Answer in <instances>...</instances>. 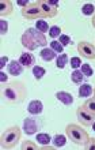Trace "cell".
I'll return each mask as SVG.
<instances>
[{
  "instance_id": "cell-1",
  "label": "cell",
  "mask_w": 95,
  "mask_h": 150,
  "mask_svg": "<svg viewBox=\"0 0 95 150\" xmlns=\"http://www.w3.org/2000/svg\"><path fill=\"white\" fill-rule=\"evenodd\" d=\"M1 94L11 104L23 103L24 98L27 97V89L24 86V83L20 81H10L7 83V86L3 87Z\"/></svg>"
},
{
  "instance_id": "cell-2",
  "label": "cell",
  "mask_w": 95,
  "mask_h": 150,
  "mask_svg": "<svg viewBox=\"0 0 95 150\" xmlns=\"http://www.w3.org/2000/svg\"><path fill=\"white\" fill-rule=\"evenodd\" d=\"M20 42H22V45L26 49L34 51L38 47H45L48 44V41L44 33L38 32L36 28H29L26 29V32L20 37Z\"/></svg>"
},
{
  "instance_id": "cell-3",
  "label": "cell",
  "mask_w": 95,
  "mask_h": 150,
  "mask_svg": "<svg viewBox=\"0 0 95 150\" xmlns=\"http://www.w3.org/2000/svg\"><path fill=\"white\" fill-rule=\"evenodd\" d=\"M65 134L69 138V141H72L76 145H80V146H84L90 139L87 131L82 128L80 126H78V124H73V123H71V124H68L65 127Z\"/></svg>"
},
{
  "instance_id": "cell-4",
  "label": "cell",
  "mask_w": 95,
  "mask_h": 150,
  "mask_svg": "<svg viewBox=\"0 0 95 150\" xmlns=\"http://www.w3.org/2000/svg\"><path fill=\"white\" fill-rule=\"evenodd\" d=\"M22 131L18 126H11L1 134V149H14L19 143Z\"/></svg>"
},
{
  "instance_id": "cell-5",
  "label": "cell",
  "mask_w": 95,
  "mask_h": 150,
  "mask_svg": "<svg viewBox=\"0 0 95 150\" xmlns=\"http://www.w3.org/2000/svg\"><path fill=\"white\" fill-rule=\"evenodd\" d=\"M22 16L24 19H29V21H38V19L46 18L44 11L41 10V6L38 1H31L27 7L23 8L22 10Z\"/></svg>"
},
{
  "instance_id": "cell-6",
  "label": "cell",
  "mask_w": 95,
  "mask_h": 150,
  "mask_svg": "<svg viewBox=\"0 0 95 150\" xmlns=\"http://www.w3.org/2000/svg\"><path fill=\"white\" fill-rule=\"evenodd\" d=\"M76 117H78L80 124H83L84 127H91L92 123L95 122V116L91 113V112H88L83 105L78 108V111H76Z\"/></svg>"
},
{
  "instance_id": "cell-7",
  "label": "cell",
  "mask_w": 95,
  "mask_h": 150,
  "mask_svg": "<svg viewBox=\"0 0 95 150\" xmlns=\"http://www.w3.org/2000/svg\"><path fill=\"white\" fill-rule=\"evenodd\" d=\"M78 52L88 60H95V47L91 42L80 41L78 42Z\"/></svg>"
},
{
  "instance_id": "cell-8",
  "label": "cell",
  "mask_w": 95,
  "mask_h": 150,
  "mask_svg": "<svg viewBox=\"0 0 95 150\" xmlns=\"http://www.w3.org/2000/svg\"><path fill=\"white\" fill-rule=\"evenodd\" d=\"M22 130L26 135H34L38 131V122L33 117H27L23 120V127Z\"/></svg>"
},
{
  "instance_id": "cell-9",
  "label": "cell",
  "mask_w": 95,
  "mask_h": 150,
  "mask_svg": "<svg viewBox=\"0 0 95 150\" xmlns=\"http://www.w3.org/2000/svg\"><path fill=\"white\" fill-rule=\"evenodd\" d=\"M19 63L23 66L24 68H30L36 66V57L30 52H23L19 56Z\"/></svg>"
},
{
  "instance_id": "cell-10",
  "label": "cell",
  "mask_w": 95,
  "mask_h": 150,
  "mask_svg": "<svg viewBox=\"0 0 95 150\" xmlns=\"http://www.w3.org/2000/svg\"><path fill=\"white\" fill-rule=\"evenodd\" d=\"M41 6V10L44 11L45 16L46 18H54L56 15H57V8H54L53 6H50V4L48 3V0H41V1H38Z\"/></svg>"
},
{
  "instance_id": "cell-11",
  "label": "cell",
  "mask_w": 95,
  "mask_h": 150,
  "mask_svg": "<svg viewBox=\"0 0 95 150\" xmlns=\"http://www.w3.org/2000/svg\"><path fill=\"white\" fill-rule=\"evenodd\" d=\"M24 67L19 63V60H11L10 64H8V74L14 75V76H18L23 72Z\"/></svg>"
},
{
  "instance_id": "cell-12",
  "label": "cell",
  "mask_w": 95,
  "mask_h": 150,
  "mask_svg": "<svg viewBox=\"0 0 95 150\" xmlns=\"http://www.w3.org/2000/svg\"><path fill=\"white\" fill-rule=\"evenodd\" d=\"M56 98L59 100L61 104L64 105H72L73 104V96L71 93H68V91H57L56 93Z\"/></svg>"
},
{
  "instance_id": "cell-13",
  "label": "cell",
  "mask_w": 95,
  "mask_h": 150,
  "mask_svg": "<svg viewBox=\"0 0 95 150\" xmlns=\"http://www.w3.org/2000/svg\"><path fill=\"white\" fill-rule=\"evenodd\" d=\"M27 111H29V113H31V115H40L44 111V104L41 103L40 100L30 101V104L27 105Z\"/></svg>"
},
{
  "instance_id": "cell-14",
  "label": "cell",
  "mask_w": 95,
  "mask_h": 150,
  "mask_svg": "<svg viewBox=\"0 0 95 150\" xmlns=\"http://www.w3.org/2000/svg\"><path fill=\"white\" fill-rule=\"evenodd\" d=\"M12 1L11 0H1L0 1V15L10 16L12 14Z\"/></svg>"
},
{
  "instance_id": "cell-15",
  "label": "cell",
  "mask_w": 95,
  "mask_h": 150,
  "mask_svg": "<svg viewBox=\"0 0 95 150\" xmlns=\"http://www.w3.org/2000/svg\"><path fill=\"white\" fill-rule=\"evenodd\" d=\"M40 56H41V59L45 60V62H52V60L57 59V53H56L52 48H44V49L41 51Z\"/></svg>"
},
{
  "instance_id": "cell-16",
  "label": "cell",
  "mask_w": 95,
  "mask_h": 150,
  "mask_svg": "<svg viewBox=\"0 0 95 150\" xmlns=\"http://www.w3.org/2000/svg\"><path fill=\"white\" fill-rule=\"evenodd\" d=\"M92 93H94V89H92V86L88 85V83H82V86L79 87V97L88 98Z\"/></svg>"
},
{
  "instance_id": "cell-17",
  "label": "cell",
  "mask_w": 95,
  "mask_h": 150,
  "mask_svg": "<svg viewBox=\"0 0 95 150\" xmlns=\"http://www.w3.org/2000/svg\"><path fill=\"white\" fill-rule=\"evenodd\" d=\"M84 74L82 71H79V70H73V72L71 74V81L73 83H76V85H82L84 81Z\"/></svg>"
},
{
  "instance_id": "cell-18",
  "label": "cell",
  "mask_w": 95,
  "mask_h": 150,
  "mask_svg": "<svg viewBox=\"0 0 95 150\" xmlns=\"http://www.w3.org/2000/svg\"><path fill=\"white\" fill-rule=\"evenodd\" d=\"M67 64H68V55L67 53H60V55L57 56V59H56V67L61 70V68H64Z\"/></svg>"
},
{
  "instance_id": "cell-19",
  "label": "cell",
  "mask_w": 95,
  "mask_h": 150,
  "mask_svg": "<svg viewBox=\"0 0 95 150\" xmlns=\"http://www.w3.org/2000/svg\"><path fill=\"white\" fill-rule=\"evenodd\" d=\"M45 74H46V70L44 67H41V66H34L33 67V75H34V78L37 81H41V79L44 78Z\"/></svg>"
},
{
  "instance_id": "cell-20",
  "label": "cell",
  "mask_w": 95,
  "mask_h": 150,
  "mask_svg": "<svg viewBox=\"0 0 95 150\" xmlns=\"http://www.w3.org/2000/svg\"><path fill=\"white\" fill-rule=\"evenodd\" d=\"M65 143H67V138L63 134H56L53 137V145H54V147H63Z\"/></svg>"
},
{
  "instance_id": "cell-21",
  "label": "cell",
  "mask_w": 95,
  "mask_h": 150,
  "mask_svg": "<svg viewBox=\"0 0 95 150\" xmlns=\"http://www.w3.org/2000/svg\"><path fill=\"white\" fill-rule=\"evenodd\" d=\"M52 141L50 135L49 134H44V132H41V134L37 135V142L40 143L41 146H46V145H49Z\"/></svg>"
},
{
  "instance_id": "cell-22",
  "label": "cell",
  "mask_w": 95,
  "mask_h": 150,
  "mask_svg": "<svg viewBox=\"0 0 95 150\" xmlns=\"http://www.w3.org/2000/svg\"><path fill=\"white\" fill-rule=\"evenodd\" d=\"M83 107L86 108L88 112H91V113L95 116V97L86 100V101H84V104H83Z\"/></svg>"
},
{
  "instance_id": "cell-23",
  "label": "cell",
  "mask_w": 95,
  "mask_h": 150,
  "mask_svg": "<svg viewBox=\"0 0 95 150\" xmlns=\"http://www.w3.org/2000/svg\"><path fill=\"white\" fill-rule=\"evenodd\" d=\"M36 29L38 30V32H41V33H44L45 34V32H49V25H48L45 21L38 19L36 22Z\"/></svg>"
},
{
  "instance_id": "cell-24",
  "label": "cell",
  "mask_w": 95,
  "mask_h": 150,
  "mask_svg": "<svg viewBox=\"0 0 95 150\" xmlns=\"http://www.w3.org/2000/svg\"><path fill=\"white\" fill-rule=\"evenodd\" d=\"M80 71L83 72L86 78H90V76H92V74H94V71H92L91 66H90V64H86V63L80 66Z\"/></svg>"
},
{
  "instance_id": "cell-25",
  "label": "cell",
  "mask_w": 95,
  "mask_h": 150,
  "mask_svg": "<svg viewBox=\"0 0 95 150\" xmlns=\"http://www.w3.org/2000/svg\"><path fill=\"white\" fill-rule=\"evenodd\" d=\"M82 12H83L84 15H92V14H95V7H94V4H91V3L84 4L83 7H82Z\"/></svg>"
},
{
  "instance_id": "cell-26",
  "label": "cell",
  "mask_w": 95,
  "mask_h": 150,
  "mask_svg": "<svg viewBox=\"0 0 95 150\" xmlns=\"http://www.w3.org/2000/svg\"><path fill=\"white\" fill-rule=\"evenodd\" d=\"M50 48L56 52V53H64V52H63L64 47L59 42V41H56V40H53V41L50 42Z\"/></svg>"
},
{
  "instance_id": "cell-27",
  "label": "cell",
  "mask_w": 95,
  "mask_h": 150,
  "mask_svg": "<svg viewBox=\"0 0 95 150\" xmlns=\"http://www.w3.org/2000/svg\"><path fill=\"white\" fill-rule=\"evenodd\" d=\"M49 36H50L52 38L60 37L61 36V29H60L59 26H52V28L49 29Z\"/></svg>"
},
{
  "instance_id": "cell-28",
  "label": "cell",
  "mask_w": 95,
  "mask_h": 150,
  "mask_svg": "<svg viewBox=\"0 0 95 150\" xmlns=\"http://www.w3.org/2000/svg\"><path fill=\"white\" fill-rule=\"evenodd\" d=\"M69 64H71V67L73 68V70H76V68H79L83 63H82L80 57H76V56H75V57H72V59L69 60Z\"/></svg>"
},
{
  "instance_id": "cell-29",
  "label": "cell",
  "mask_w": 95,
  "mask_h": 150,
  "mask_svg": "<svg viewBox=\"0 0 95 150\" xmlns=\"http://www.w3.org/2000/svg\"><path fill=\"white\" fill-rule=\"evenodd\" d=\"M26 149L37 150V149H38V146H37L34 142H31V141H24V142L22 143V150H26Z\"/></svg>"
},
{
  "instance_id": "cell-30",
  "label": "cell",
  "mask_w": 95,
  "mask_h": 150,
  "mask_svg": "<svg viewBox=\"0 0 95 150\" xmlns=\"http://www.w3.org/2000/svg\"><path fill=\"white\" fill-rule=\"evenodd\" d=\"M59 42L61 44L63 47H65V45H68V44H71V37L65 36V34H61V36L59 37Z\"/></svg>"
},
{
  "instance_id": "cell-31",
  "label": "cell",
  "mask_w": 95,
  "mask_h": 150,
  "mask_svg": "<svg viewBox=\"0 0 95 150\" xmlns=\"http://www.w3.org/2000/svg\"><path fill=\"white\" fill-rule=\"evenodd\" d=\"M7 30H8V23H7V21H0V33H1V34H6V33H7Z\"/></svg>"
},
{
  "instance_id": "cell-32",
  "label": "cell",
  "mask_w": 95,
  "mask_h": 150,
  "mask_svg": "<svg viewBox=\"0 0 95 150\" xmlns=\"http://www.w3.org/2000/svg\"><path fill=\"white\" fill-rule=\"evenodd\" d=\"M84 147L87 150H95V138H90L88 142L84 145Z\"/></svg>"
},
{
  "instance_id": "cell-33",
  "label": "cell",
  "mask_w": 95,
  "mask_h": 150,
  "mask_svg": "<svg viewBox=\"0 0 95 150\" xmlns=\"http://www.w3.org/2000/svg\"><path fill=\"white\" fill-rule=\"evenodd\" d=\"M29 4H30L29 0H18V6H20V7H23V8H26Z\"/></svg>"
},
{
  "instance_id": "cell-34",
  "label": "cell",
  "mask_w": 95,
  "mask_h": 150,
  "mask_svg": "<svg viewBox=\"0 0 95 150\" xmlns=\"http://www.w3.org/2000/svg\"><path fill=\"white\" fill-rule=\"evenodd\" d=\"M0 81H1V83L7 82V74L6 72H0Z\"/></svg>"
},
{
  "instance_id": "cell-35",
  "label": "cell",
  "mask_w": 95,
  "mask_h": 150,
  "mask_svg": "<svg viewBox=\"0 0 95 150\" xmlns=\"http://www.w3.org/2000/svg\"><path fill=\"white\" fill-rule=\"evenodd\" d=\"M48 3L50 6H53L54 8H59V1H56V0H48Z\"/></svg>"
},
{
  "instance_id": "cell-36",
  "label": "cell",
  "mask_w": 95,
  "mask_h": 150,
  "mask_svg": "<svg viewBox=\"0 0 95 150\" xmlns=\"http://www.w3.org/2000/svg\"><path fill=\"white\" fill-rule=\"evenodd\" d=\"M7 57H6V56H3V57H1V64H0V67L1 68H4L6 67V63H7Z\"/></svg>"
},
{
  "instance_id": "cell-37",
  "label": "cell",
  "mask_w": 95,
  "mask_h": 150,
  "mask_svg": "<svg viewBox=\"0 0 95 150\" xmlns=\"http://www.w3.org/2000/svg\"><path fill=\"white\" fill-rule=\"evenodd\" d=\"M91 23H92V26L95 28V14H94V16H92V19H91Z\"/></svg>"
},
{
  "instance_id": "cell-38",
  "label": "cell",
  "mask_w": 95,
  "mask_h": 150,
  "mask_svg": "<svg viewBox=\"0 0 95 150\" xmlns=\"http://www.w3.org/2000/svg\"><path fill=\"white\" fill-rule=\"evenodd\" d=\"M91 127H92V130H94V131H95V122H94V123H92V126H91Z\"/></svg>"
},
{
  "instance_id": "cell-39",
  "label": "cell",
  "mask_w": 95,
  "mask_h": 150,
  "mask_svg": "<svg viewBox=\"0 0 95 150\" xmlns=\"http://www.w3.org/2000/svg\"><path fill=\"white\" fill-rule=\"evenodd\" d=\"M94 97H95V87H94Z\"/></svg>"
}]
</instances>
